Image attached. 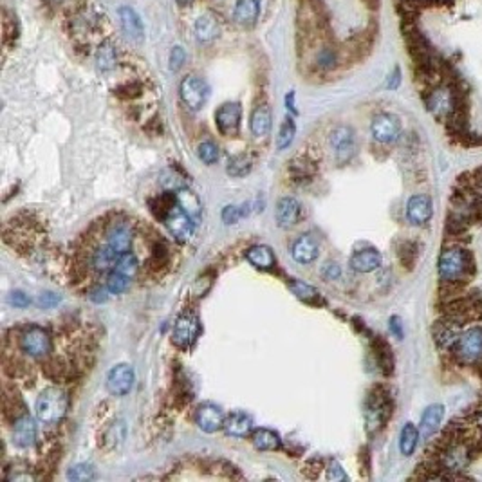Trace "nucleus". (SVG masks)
<instances>
[{
  "instance_id": "nucleus-1",
  "label": "nucleus",
  "mask_w": 482,
  "mask_h": 482,
  "mask_svg": "<svg viewBox=\"0 0 482 482\" xmlns=\"http://www.w3.org/2000/svg\"><path fill=\"white\" fill-rule=\"evenodd\" d=\"M69 408V398L62 388L49 387L36 399V417L45 425H56L65 417Z\"/></svg>"
},
{
  "instance_id": "nucleus-2",
  "label": "nucleus",
  "mask_w": 482,
  "mask_h": 482,
  "mask_svg": "<svg viewBox=\"0 0 482 482\" xmlns=\"http://www.w3.org/2000/svg\"><path fill=\"white\" fill-rule=\"evenodd\" d=\"M179 96L190 111H201L210 96V87L199 76H186L181 82Z\"/></svg>"
},
{
  "instance_id": "nucleus-3",
  "label": "nucleus",
  "mask_w": 482,
  "mask_h": 482,
  "mask_svg": "<svg viewBox=\"0 0 482 482\" xmlns=\"http://www.w3.org/2000/svg\"><path fill=\"white\" fill-rule=\"evenodd\" d=\"M468 266V257L466 253L459 250V247H450V250H444L439 259V276L444 282H455L457 279H461L466 271Z\"/></svg>"
},
{
  "instance_id": "nucleus-4",
  "label": "nucleus",
  "mask_w": 482,
  "mask_h": 482,
  "mask_svg": "<svg viewBox=\"0 0 482 482\" xmlns=\"http://www.w3.org/2000/svg\"><path fill=\"white\" fill-rule=\"evenodd\" d=\"M455 354L464 365L482 362V329H470L457 338Z\"/></svg>"
},
{
  "instance_id": "nucleus-5",
  "label": "nucleus",
  "mask_w": 482,
  "mask_h": 482,
  "mask_svg": "<svg viewBox=\"0 0 482 482\" xmlns=\"http://www.w3.org/2000/svg\"><path fill=\"white\" fill-rule=\"evenodd\" d=\"M21 347L22 351L28 356H31V358H45L52 349L51 336L42 327L33 325L22 335Z\"/></svg>"
},
{
  "instance_id": "nucleus-6",
  "label": "nucleus",
  "mask_w": 482,
  "mask_h": 482,
  "mask_svg": "<svg viewBox=\"0 0 482 482\" xmlns=\"http://www.w3.org/2000/svg\"><path fill=\"white\" fill-rule=\"evenodd\" d=\"M163 223L164 226L168 228V231H170L172 235L176 237L179 242H186V240L194 235V230H196L194 219L188 215L186 211H184L179 204H176V206L168 211L167 215H164Z\"/></svg>"
},
{
  "instance_id": "nucleus-7",
  "label": "nucleus",
  "mask_w": 482,
  "mask_h": 482,
  "mask_svg": "<svg viewBox=\"0 0 482 482\" xmlns=\"http://www.w3.org/2000/svg\"><path fill=\"white\" fill-rule=\"evenodd\" d=\"M371 132L372 138L378 143H392L401 134V121L394 114L381 112V114L374 116V120L371 123Z\"/></svg>"
},
{
  "instance_id": "nucleus-8",
  "label": "nucleus",
  "mask_w": 482,
  "mask_h": 482,
  "mask_svg": "<svg viewBox=\"0 0 482 482\" xmlns=\"http://www.w3.org/2000/svg\"><path fill=\"white\" fill-rule=\"evenodd\" d=\"M240 118H242V107L237 101L223 103L215 112V123L223 136H235L240 128Z\"/></svg>"
},
{
  "instance_id": "nucleus-9",
  "label": "nucleus",
  "mask_w": 482,
  "mask_h": 482,
  "mask_svg": "<svg viewBox=\"0 0 482 482\" xmlns=\"http://www.w3.org/2000/svg\"><path fill=\"white\" fill-rule=\"evenodd\" d=\"M427 107L435 118H444L452 116V112L457 108L455 94L452 87H434L427 96Z\"/></svg>"
},
{
  "instance_id": "nucleus-10",
  "label": "nucleus",
  "mask_w": 482,
  "mask_h": 482,
  "mask_svg": "<svg viewBox=\"0 0 482 482\" xmlns=\"http://www.w3.org/2000/svg\"><path fill=\"white\" fill-rule=\"evenodd\" d=\"M331 147L338 163H345L354 156L356 140L351 127H336L331 134Z\"/></svg>"
},
{
  "instance_id": "nucleus-11",
  "label": "nucleus",
  "mask_w": 482,
  "mask_h": 482,
  "mask_svg": "<svg viewBox=\"0 0 482 482\" xmlns=\"http://www.w3.org/2000/svg\"><path fill=\"white\" fill-rule=\"evenodd\" d=\"M134 385V369L130 365H116L107 376V388L112 396H127Z\"/></svg>"
},
{
  "instance_id": "nucleus-12",
  "label": "nucleus",
  "mask_w": 482,
  "mask_h": 482,
  "mask_svg": "<svg viewBox=\"0 0 482 482\" xmlns=\"http://www.w3.org/2000/svg\"><path fill=\"white\" fill-rule=\"evenodd\" d=\"M199 332L201 325L197 316L186 313V315H181L177 318L176 327H174V342L179 347H190L197 340Z\"/></svg>"
},
{
  "instance_id": "nucleus-13",
  "label": "nucleus",
  "mask_w": 482,
  "mask_h": 482,
  "mask_svg": "<svg viewBox=\"0 0 482 482\" xmlns=\"http://www.w3.org/2000/svg\"><path fill=\"white\" fill-rule=\"evenodd\" d=\"M196 421L201 430L206 432V434H213V432L224 428L226 417H224V412L219 407L206 403V405H201L199 410H197Z\"/></svg>"
},
{
  "instance_id": "nucleus-14",
  "label": "nucleus",
  "mask_w": 482,
  "mask_h": 482,
  "mask_svg": "<svg viewBox=\"0 0 482 482\" xmlns=\"http://www.w3.org/2000/svg\"><path fill=\"white\" fill-rule=\"evenodd\" d=\"M120 22H121V29H123L125 36L128 40L134 42V44H141L145 40V28L143 22H141L140 15L128 6H123L120 8Z\"/></svg>"
},
{
  "instance_id": "nucleus-15",
  "label": "nucleus",
  "mask_w": 482,
  "mask_h": 482,
  "mask_svg": "<svg viewBox=\"0 0 482 482\" xmlns=\"http://www.w3.org/2000/svg\"><path fill=\"white\" fill-rule=\"evenodd\" d=\"M320 253V244L316 240V237H313L311 233H306V235L298 237L293 244L291 255L293 259L298 264H311L318 259Z\"/></svg>"
},
{
  "instance_id": "nucleus-16",
  "label": "nucleus",
  "mask_w": 482,
  "mask_h": 482,
  "mask_svg": "<svg viewBox=\"0 0 482 482\" xmlns=\"http://www.w3.org/2000/svg\"><path fill=\"white\" fill-rule=\"evenodd\" d=\"M107 244L114 250L116 253L130 252L132 246V228L128 223H114L108 228L107 233Z\"/></svg>"
},
{
  "instance_id": "nucleus-17",
  "label": "nucleus",
  "mask_w": 482,
  "mask_h": 482,
  "mask_svg": "<svg viewBox=\"0 0 482 482\" xmlns=\"http://www.w3.org/2000/svg\"><path fill=\"white\" fill-rule=\"evenodd\" d=\"M432 199L428 196H419L410 197L407 204V217L412 224L419 226V224H425L430 220L432 217Z\"/></svg>"
},
{
  "instance_id": "nucleus-18",
  "label": "nucleus",
  "mask_w": 482,
  "mask_h": 482,
  "mask_svg": "<svg viewBox=\"0 0 482 482\" xmlns=\"http://www.w3.org/2000/svg\"><path fill=\"white\" fill-rule=\"evenodd\" d=\"M13 441L22 448L33 447L36 441V422L31 415H22L15 421L13 428Z\"/></svg>"
},
{
  "instance_id": "nucleus-19",
  "label": "nucleus",
  "mask_w": 482,
  "mask_h": 482,
  "mask_svg": "<svg viewBox=\"0 0 482 482\" xmlns=\"http://www.w3.org/2000/svg\"><path fill=\"white\" fill-rule=\"evenodd\" d=\"M276 223L280 228H291L300 219V203L295 197H282L276 204Z\"/></svg>"
},
{
  "instance_id": "nucleus-20",
  "label": "nucleus",
  "mask_w": 482,
  "mask_h": 482,
  "mask_svg": "<svg viewBox=\"0 0 482 482\" xmlns=\"http://www.w3.org/2000/svg\"><path fill=\"white\" fill-rule=\"evenodd\" d=\"M381 262H383L381 253H379L378 250H372V247H369V250H359V252H356L354 255L351 257V267L358 273L376 271V269L381 266Z\"/></svg>"
},
{
  "instance_id": "nucleus-21",
  "label": "nucleus",
  "mask_w": 482,
  "mask_h": 482,
  "mask_svg": "<svg viewBox=\"0 0 482 482\" xmlns=\"http://www.w3.org/2000/svg\"><path fill=\"white\" fill-rule=\"evenodd\" d=\"M388 412L391 410H388V403L385 401V398L383 396H372L367 403V412H365L369 430L381 427L383 422L387 421Z\"/></svg>"
},
{
  "instance_id": "nucleus-22",
  "label": "nucleus",
  "mask_w": 482,
  "mask_h": 482,
  "mask_svg": "<svg viewBox=\"0 0 482 482\" xmlns=\"http://www.w3.org/2000/svg\"><path fill=\"white\" fill-rule=\"evenodd\" d=\"M260 2L259 0H237L235 9H233V18L242 28H250L259 21Z\"/></svg>"
},
{
  "instance_id": "nucleus-23",
  "label": "nucleus",
  "mask_w": 482,
  "mask_h": 482,
  "mask_svg": "<svg viewBox=\"0 0 482 482\" xmlns=\"http://www.w3.org/2000/svg\"><path fill=\"white\" fill-rule=\"evenodd\" d=\"M442 417H444V407H442V405H430L421 417V427H419L421 437L430 439L432 435L437 434L439 427H441L442 422Z\"/></svg>"
},
{
  "instance_id": "nucleus-24",
  "label": "nucleus",
  "mask_w": 482,
  "mask_h": 482,
  "mask_svg": "<svg viewBox=\"0 0 482 482\" xmlns=\"http://www.w3.org/2000/svg\"><path fill=\"white\" fill-rule=\"evenodd\" d=\"M194 31H196V38L201 44H210V42H213L220 35V26L215 16L206 13V15H201L197 18Z\"/></svg>"
},
{
  "instance_id": "nucleus-25",
  "label": "nucleus",
  "mask_w": 482,
  "mask_h": 482,
  "mask_svg": "<svg viewBox=\"0 0 482 482\" xmlns=\"http://www.w3.org/2000/svg\"><path fill=\"white\" fill-rule=\"evenodd\" d=\"M224 430L231 437H247L253 430V421L244 412H233L224 421Z\"/></svg>"
},
{
  "instance_id": "nucleus-26",
  "label": "nucleus",
  "mask_w": 482,
  "mask_h": 482,
  "mask_svg": "<svg viewBox=\"0 0 482 482\" xmlns=\"http://www.w3.org/2000/svg\"><path fill=\"white\" fill-rule=\"evenodd\" d=\"M271 108L266 103L257 105L255 111L252 112V118H250V128H252L253 136L266 138L271 130Z\"/></svg>"
},
{
  "instance_id": "nucleus-27",
  "label": "nucleus",
  "mask_w": 482,
  "mask_h": 482,
  "mask_svg": "<svg viewBox=\"0 0 482 482\" xmlns=\"http://www.w3.org/2000/svg\"><path fill=\"white\" fill-rule=\"evenodd\" d=\"M246 259L247 262L252 264V266H255L257 269H271L276 262V257L275 253H273L271 247L262 246V244L250 247L246 252Z\"/></svg>"
},
{
  "instance_id": "nucleus-28",
  "label": "nucleus",
  "mask_w": 482,
  "mask_h": 482,
  "mask_svg": "<svg viewBox=\"0 0 482 482\" xmlns=\"http://www.w3.org/2000/svg\"><path fill=\"white\" fill-rule=\"evenodd\" d=\"M252 441L253 447L260 452H275L282 447L280 435L275 430H269V428H259V430L253 432Z\"/></svg>"
},
{
  "instance_id": "nucleus-29",
  "label": "nucleus",
  "mask_w": 482,
  "mask_h": 482,
  "mask_svg": "<svg viewBox=\"0 0 482 482\" xmlns=\"http://www.w3.org/2000/svg\"><path fill=\"white\" fill-rule=\"evenodd\" d=\"M118 259H120V253H116L111 246H103L98 247L92 255V266H94L96 271H108L112 267H116L118 264Z\"/></svg>"
},
{
  "instance_id": "nucleus-30",
  "label": "nucleus",
  "mask_w": 482,
  "mask_h": 482,
  "mask_svg": "<svg viewBox=\"0 0 482 482\" xmlns=\"http://www.w3.org/2000/svg\"><path fill=\"white\" fill-rule=\"evenodd\" d=\"M419 430L417 428L412 425V422H407L405 427H403L401 430V435H399V450H401L403 455H412L415 452V448H417V442H419Z\"/></svg>"
},
{
  "instance_id": "nucleus-31",
  "label": "nucleus",
  "mask_w": 482,
  "mask_h": 482,
  "mask_svg": "<svg viewBox=\"0 0 482 482\" xmlns=\"http://www.w3.org/2000/svg\"><path fill=\"white\" fill-rule=\"evenodd\" d=\"M176 197H177V204H179V206L186 211L191 219H199L201 203L194 191L186 190V188H181V190H177Z\"/></svg>"
},
{
  "instance_id": "nucleus-32",
  "label": "nucleus",
  "mask_w": 482,
  "mask_h": 482,
  "mask_svg": "<svg viewBox=\"0 0 482 482\" xmlns=\"http://www.w3.org/2000/svg\"><path fill=\"white\" fill-rule=\"evenodd\" d=\"M118 64V52H116L114 45L101 44L96 51V65L100 71H112Z\"/></svg>"
},
{
  "instance_id": "nucleus-33",
  "label": "nucleus",
  "mask_w": 482,
  "mask_h": 482,
  "mask_svg": "<svg viewBox=\"0 0 482 482\" xmlns=\"http://www.w3.org/2000/svg\"><path fill=\"white\" fill-rule=\"evenodd\" d=\"M253 167L252 157L246 156V154H239V156H233L230 161H228V174L231 177H242L246 174H250Z\"/></svg>"
},
{
  "instance_id": "nucleus-34",
  "label": "nucleus",
  "mask_w": 482,
  "mask_h": 482,
  "mask_svg": "<svg viewBox=\"0 0 482 482\" xmlns=\"http://www.w3.org/2000/svg\"><path fill=\"white\" fill-rule=\"evenodd\" d=\"M289 170H291V174L296 177V179H309V177L315 176L316 167L311 159H307V157L300 156V157H295V159L291 161V167H289Z\"/></svg>"
},
{
  "instance_id": "nucleus-35",
  "label": "nucleus",
  "mask_w": 482,
  "mask_h": 482,
  "mask_svg": "<svg viewBox=\"0 0 482 482\" xmlns=\"http://www.w3.org/2000/svg\"><path fill=\"white\" fill-rule=\"evenodd\" d=\"M295 134H296L295 123H293L291 118H287L282 123V127H280L279 138H276V148H279V150H286V148L293 143V140H295Z\"/></svg>"
},
{
  "instance_id": "nucleus-36",
  "label": "nucleus",
  "mask_w": 482,
  "mask_h": 482,
  "mask_svg": "<svg viewBox=\"0 0 482 482\" xmlns=\"http://www.w3.org/2000/svg\"><path fill=\"white\" fill-rule=\"evenodd\" d=\"M116 269H118L120 273H123V275H127V276H134L138 273V269H140L138 257L130 252L123 253V255H120V259H118Z\"/></svg>"
},
{
  "instance_id": "nucleus-37",
  "label": "nucleus",
  "mask_w": 482,
  "mask_h": 482,
  "mask_svg": "<svg viewBox=\"0 0 482 482\" xmlns=\"http://www.w3.org/2000/svg\"><path fill=\"white\" fill-rule=\"evenodd\" d=\"M128 284H130V276L123 275V273H120L118 269L107 276V289L111 293H114V295L123 293L128 287Z\"/></svg>"
},
{
  "instance_id": "nucleus-38",
  "label": "nucleus",
  "mask_w": 482,
  "mask_h": 482,
  "mask_svg": "<svg viewBox=\"0 0 482 482\" xmlns=\"http://www.w3.org/2000/svg\"><path fill=\"white\" fill-rule=\"evenodd\" d=\"M289 289H291V291L295 293V295L298 296L300 300H306V302H311V300H315L316 296L320 295L315 287L309 286V284H306V282H302V280H295V282L289 284Z\"/></svg>"
},
{
  "instance_id": "nucleus-39",
  "label": "nucleus",
  "mask_w": 482,
  "mask_h": 482,
  "mask_svg": "<svg viewBox=\"0 0 482 482\" xmlns=\"http://www.w3.org/2000/svg\"><path fill=\"white\" fill-rule=\"evenodd\" d=\"M197 156L206 164L217 163V159H219V147L215 143H211V141H204L197 148Z\"/></svg>"
},
{
  "instance_id": "nucleus-40",
  "label": "nucleus",
  "mask_w": 482,
  "mask_h": 482,
  "mask_svg": "<svg viewBox=\"0 0 482 482\" xmlns=\"http://www.w3.org/2000/svg\"><path fill=\"white\" fill-rule=\"evenodd\" d=\"M67 477L74 482L91 481L94 477V468L91 464H76L67 471Z\"/></svg>"
},
{
  "instance_id": "nucleus-41",
  "label": "nucleus",
  "mask_w": 482,
  "mask_h": 482,
  "mask_svg": "<svg viewBox=\"0 0 482 482\" xmlns=\"http://www.w3.org/2000/svg\"><path fill=\"white\" fill-rule=\"evenodd\" d=\"M316 64H318V67L323 69V71H329V69L336 67V64H338V56H336V52L332 51V49L325 47L320 51Z\"/></svg>"
},
{
  "instance_id": "nucleus-42",
  "label": "nucleus",
  "mask_w": 482,
  "mask_h": 482,
  "mask_svg": "<svg viewBox=\"0 0 482 482\" xmlns=\"http://www.w3.org/2000/svg\"><path fill=\"white\" fill-rule=\"evenodd\" d=\"M186 60V52L183 47H174L170 52V69L172 71H179Z\"/></svg>"
},
{
  "instance_id": "nucleus-43",
  "label": "nucleus",
  "mask_w": 482,
  "mask_h": 482,
  "mask_svg": "<svg viewBox=\"0 0 482 482\" xmlns=\"http://www.w3.org/2000/svg\"><path fill=\"white\" fill-rule=\"evenodd\" d=\"M242 215H244V211L237 206H226L223 210V220L226 224H235Z\"/></svg>"
},
{
  "instance_id": "nucleus-44",
  "label": "nucleus",
  "mask_w": 482,
  "mask_h": 482,
  "mask_svg": "<svg viewBox=\"0 0 482 482\" xmlns=\"http://www.w3.org/2000/svg\"><path fill=\"white\" fill-rule=\"evenodd\" d=\"M9 302H11L15 307H28L31 300H29V296L24 295L22 291H15V293H11V296H9Z\"/></svg>"
},
{
  "instance_id": "nucleus-45",
  "label": "nucleus",
  "mask_w": 482,
  "mask_h": 482,
  "mask_svg": "<svg viewBox=\"0 0 482 482\" xmlns=\"http://www.w3.org/2000/svg\"><path fill=\"white\" fill-rule=\"evenodd\" d=\"M329 478H332V481H345L347 475L343 473L342 466H340L338 462H331V466H329Z\"/></svg>"
},
{
  "instance_id": "nucleus-46",
  "label": "nucleus",
  "mask_w": 482,
  "mask_h": 482,
  "mask_svg": "<svg viewBox=\"0 0 482 482\" xmlns=\"http://www.w3.org/2000/svg\"><path fill=\"white\" fill-rule=\"evenodd\" d=\"M323 276H325V279H329V280H335V279H338V276H340V266H338V264H331V262H329V264H325V266H323Z\"/></svg>"
},
{
  "instance_id": "nucleus-47",
  "label": "nucleus",
  "mask_w": 482,
  "mask_h": 482,
  "mask_svg": "<svg viewBox=\"0 0 482 482\" xmlns=\"http://www.w3.org/2000/svg\"><path fill=\"white\" fill-rule=\"evenodd\" d=\"M399 82H401V72H399V67H396L394 72H392V74L388 76L387 87L388 89H398L399 87Z\"/></svg>"
},
{
  "instance_id": "nucleus-48",
  "label": "nucleus",
  "mask_w": 482,
  "mask_h": 482,
  "mask_svg": "<svg viewBox=\"0 0 482 482\" xmlns=\"http://www.w3.org/2000/svg\"><path fill=\"white\" fill-rule=\"evenodd\" d=\"M391 331L394 332L398 338H403V331H401V322H399L398 316H394V318L391 320Z\"/></svg>"
},
{
  "instance_id": "nucleus-49",
  "label": "nucleus",
  "mask_w": 482,
  "mask_h": 482,
  "mask_svg": "<svg viewBox=\"0 0 482 482\" xmlns=\"http://www.w3.org/2000/svg\"><path fill=\"white\" fill-rule=\"evenodd\" d=\"M58 302V296H55L52 293H45L44 296L40 298V303L44 307H49V306H55V303Z\"/></svg>"
},
{
  "instance_id": "nucleus-50",
  "label": "nucleus",
  "mask_w": 482,
  "mask_h": 482,
  "mask_svg": "<svg viewBox=\"0 0 482 482\" xmlns=\"http://www.w3.org/2000/svg\"><path fill=\"white\" fill-rule=\"evenodd\" d=\"M363 4L367 6L371 11H376L379 8V4H381V0H363Z\"/></svg>"
},
{
  "instance_id": "nucleus-51",
  "label": "nucleus",
  "mask_w": 482,
  "mask_h": 482,
  "mask_svg": "<svg viewBox=\"0 0 482 482\" xmlns=\"http://www.w3.org/2000/svg\"><path fill=\"white\" fill-rule=\"evenodd\" d=\"M287 108H291L293 112H296V108H295V92H291V94H287Z\"/></svg>"
},
{
  "instance_id": "nucleus-52",
  "label": "nucleus",
  "mask_w": 482,
  "mask_h": 482,
  "mask_svg": "<svg viewBox=\"0 0 482 482\" xmlns=\"http://www.w3.org/2000/svg\"><path fill=\"white\" fill-rule=\"evenodd\" d=\"M194 0H177V4L179 6H188V4H191Z\"/></svg>"
},
{
  "instance_id": "nucleus-53",
  "label": "nucleus",
  "mask_w": 482,
  "mask_h": 482,
  "mask_svg": "<svg viewBox=\"0 0 482 482\" xmlns=\"http://www.w3.org/2000/svg\"><path fill=\"white\" fill-rule=\"evenodd\" d=\"M49 2H62V0H49Z\"/></svg>"
}]
</instances>
